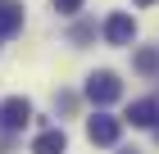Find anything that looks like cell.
<instances>
[{
  "instance_id": "1",
  "label": "cell",
  "mask_w": 159,
  "mask_h": 154,
  "mask_svg": "<svg viewBox=\"0 0 159 154\" xmlns=\"http://www.w3.org/2000/svg\"><path fill=\"white\" fill-rule=\"evenodd\" d=\"M118 95H123V82L114 73H91V77H86V100H91V104L105 109V104H114Z\"/></svg>"
},
{
  "instance_id": "2",
  "label": "cell",
  "mask_w": 159,
  "mask_h": 154,
  "mask_svg": "<svg viewBox=\"0 0 159 154\" xmlns=\"http://www.w3.org/2000/svg\"><path fill=\"white\" fill-rule=\"evenodd\" d=\"M86 136H91V145H114V141L123 136V118L96 113V118H86Z\"/></svg>"
},
{
  "instance_id": "3",
  "label": "cell",
  "mask_w": 159,
  "mask_h": 154,
  "mask_svg": "<svg viewBox=\"0 0 159 154\" xmlns=\"http://www.w3.org/2000/svg\"><path fill=\"white\" fill-rule=\"evenodd\" d=\"M27 118H32V104H27L23 95H9V100L0 104V127L5 131H23Z\"/></svg>"
},
{
  "instance_id": "4",
  "label": "cell",
  "mask_w": 159,
  "mask_h": 154,
  "mask_svg": "<svg viewBox=\"0 0 159 154\" xmlns=\"http://www.w3.org/2000/svg\"><path fill=\"white\" fill-rule=\"evenodd\" d=\"M132 36H136V18L132 14H109L105 41H109V46H132Z\"/></svg>"
},
{
  "instance_id": "5",
  "label": "cell",
  "mask_w": 159,
  "mask_h": 154,
  "mask_svg": "<svg viewBox=\"0 0 159 154\" xmlns=\"http://www.w3.org/2000/svg\"><path fill=\"white\" fill-rule=\"evenodd\" d=\"M68 150V136H64L59 127H50V131H41L37 141H32V154H64Z\"/></svg>"
},
{
  "instance_id": "6",
  "label": "cell",
  "mask_w": 159,
  "mask_h": 154,
  "mask_svg": "<svg viewBox=\"0 0 159 154\" xmlns=\"http://www.w3.org/2000/svg\"><path fill=\"white\" fill-rule=\"evenodd\" d=\"M155 118H159V104H155V100H136L123 122H132V127H155Z\"/></svg>"
},
{
  "instance_id": "7",
  "label": "cell",
  "mask_w": 159,
  "mask_h": 154,
  "mask_svg": "<svg viewBox=\"0 0 159 154\" xmlns=\"http://www.w3.org/2000/svg\"><path fill=\"white\" fill-rule=\"evenodd\" d=\"M23 27V5L18 0H0V36H9Z\"/></svg>"
},
{
  "instance_id": "8",
  "label": "cell",
  "mask_w": 159,
  "mask_h": 154,
  "mask_svg": "<svg viewBox=\"0 0 159 154\" xmlns=\"http://www.w3.org/2000/svg\"><path fill=\"white\" fill-rule=\"evenodd\" d=\"M132 68L141 73V77H155V73H159V46H146V50H136Z\"/></svg>"
},
{
  "instance_id": "9",
  "label": "cell",
  "mask_w": 159,
  "mask_h": 154,
  "mask_svg": "<svg viewBox=\"0 0 159 154\" xmlns=\"http://www.w3.org/2000/svg\"><path fill=\"white\" fill-rule=\"evenodd\" d=\"M91 36H96V27H91V23H77V27H73V41H91Z\"/></svg>"
},
{
  "instance_id": "10",
  "label": "cell",
  "mask_w": 159,
  "mask_h": 154,
  "mask_svg": "<svg viewBox=\"0 0 159 154\" xmlns=\"http://www.w3.org/2000/svg\"><path fill=\"white\" fill-rule=\"evenodd\" d=\"M55 9H59V14H77V9H82V0H55Z\"/></svg>"
},
{
  "instance_id": "11",
  "label": "cell",
  "mask_w": 159,
  "mask_h": 154,
  "mask_svg": "<svg viewBox=\"0 0 159 154\" xmlns=\"http://www.w3.org/2000/svg\"><path fill=\"white\" fill-rule=\"evenodd\" d=\"M136 5H141V9H150V5H155V0H136Z\"/></svg>"
},
{
  "instance_id": "12",
  "label": "cell",
  "mask_w": 159,
  "mask_h": 154,
  "mask_svg": "<svg viewBox=\"0 0 159 154\" xmlns=\"http://www.w3.org/2000/svg\"><path fill=\"white\" fill-rule=\"evenodd\" d=\"M155 136H159V122H155Z\"/></svg>"
}]
</instances>
